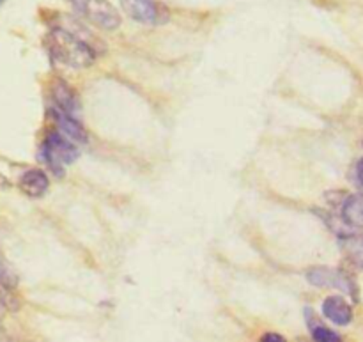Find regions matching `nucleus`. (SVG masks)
<instances>
[{"instance_id": "1", "label": "nucleus", "mask_w": 363, "mask_h": 342, "mask_svg": "<svg viewBox=\"0 0 363 342\" xmlns=\"http://www.w3.org/2000/svg\"><path fill=\"white\" fill-rule=\"evenodd\" d=\"M46 48L53 60L73 70H82L94 62L96 52L80 34L64 27H53L46 35Z\"/></svg>"}, {"instance_id": "2", "label": "nucleus", "mask_w": 363, "mask_h": 342, "mask_svg": "<svg viewBox=\"0 0 363 342\" xmlns=\"http://www.w3.org/2000/svg\"><path fill=\"white\" fill-rule=\"evenodd\" d=\"M84 20L103 31H116L121 25V14L108 0H69Z\"/></svg>"}, {"instance_id": "3", "label": "nucleus", "mask_w": 363, "mask_h": 342, "mask_svg": "<svg viewBox=\"0 0 363 342\" xmlns=\"http://www.w3.org/2000/svg\"><path fill=\"white\" fill-rule=\"evenodd\" d=\"M43 158L48 162L57 176H62V163H73L78 158V149L60 133H52L43 145Z\"/></svg>"}, {"instance_id": "4", "label": "nucleus", "mask_w": 363, "mask_h": 342, "mask_svg": "<svg viewBox=\"0 0 363 342\" xmlns=\"http://www.w3.org/2000/svg\"><path fill=\"white\" fill-rule=\"evenodd\" d=\"M307 279L315 287H332V289L344 291V293H354L353 280L342 270L328 268V266H315V268L308 270Z\"/></svg>"}, {"instance_id": "5", "label": "nucleus", "mask_w": 363, "mask_h": 342, "mask_svg": "<svg viewBox=\"0 0 363 342\" xmlns=\"http://www.w3.org/2000/svg\"><path fill=\"white\" fill-rule=\"evenodd\" d=\"M52 94L53 101H55L57 105V110L66 114V116L73 117V119H77L78 114H80L82 110V105L74 89L69 87L64 80H55V84L52 85Z\"/></svg>"}, {"instance_id": "6", "label": "nucleus", "mask_w": 363, "mask_h": 342, "mask_svg": "<svg viewBox=\"0 0 363 342\" xmlns=\"http://www.w3.org/2000/svg\"><path fill=\"white\" fill-rule=\"evenodd\" d=\"M121 7L131 20L152 25L158 21L160 9L155 0H121Z\"/></svg>"}, {"instance_id": "7", "label": "nucleus", "mask_w": 363, "mask_h": 342, "mask_svg": "<svg viewBox=\"0 0 363 342\" xmlns=\"http://www.w3.org/2000/svg\"><path fill=\"white\" fill-rule=\"evenodd\" d=\"M323 314L332 323L339 326H346L353 321V309L342 297H328L323 302Z\"/></svg>"}, {"instance_id": "8", "label": "nucleus", "mask_w": 363, "mask_h": 342, "mask_svg": "<svg viewBox=\"0 0 363 342\" xmlns=\"http://www.w3.org/2000/svg\"><path fill=\"white\" fill-rule=\"evenodd\" d=\"M48 176L41 169H30L20 177V190L28 197H43L48 192Z\"/></svg>"}, {"instance_id": "9", "label": "nucleus", "mask_w": 363, "mask_h": 342, "mask_svg": "<svg viewBox=\"0 0 363 342\" xmlns=\"http://www.w3.org/2000/svg\"><path fill=\"white\" fill-rule=\"evenodd\" d=\"M340 215L342 220L353 229L363 231V195L353 194L344 199L340 206Z\"/></svg>"}, {"instance_id": "10", "label": "nucleus", "mask_w": 363, "mask_h": 342, "mask_svg": "<svg viewBox=\"0 0 363 342\" xmlns=\"http://www.w3.org/2000/svg\"><path fill=\"white\" fill-rule=\"evenodd\" d=\"M55 121L57 126H59V131H57V133L62 135L64 138L71 140L73 144L74 142H87V133H85V130L82 128V124L78 123L77 119L55 110Z\"/></svg>"}, {"instance_id": "11", "label": "nucleus", "mask_w": 363, "mask_h": 342, "mask_svg": "<svg viewBox=\"0 0 363 342\" xmlns=\"http://www.w3.org/2000/svg\"><path fill=\"white\" fill-rule=\"evenodd\" d=\"M340 245L347 261L363 272V234H346L340 238Z\"/></svg>"}, {"instance_id": "12", "label": "nucleus", "mask_w": 363, "mask_h": 342, "mask_svg": "<svg viewBox=\"0 0 363 342\" xmlns=\"http://www.w3.org/2000/svg\"><path fill=\"white\" fill-rule=\"evenodd\" d=\"M312 337H314L315 342H344L339 333H335L333 330L326 329L323 325L312 326Z\"/></svg>"}, {"instance_id": "13", "label": "nucleus", "mask_w": 363, "mask_h": 342, "mask_svg": "<svg viewBox=\"0 0 363 342\" xmlns=\"http://www.w3.org/2000/svg\"><path fill=\"white\" fill-rule=\"evenodd\" d=\"M353 181H354V184H357V187L360 188L362 194H363V158L358 160V163H357V165H354Z\"/></svg>"}, {"instance_id": "14", "label": "nucleus", "mask_w": 363, "mask_h": 342, "mask_svg": "<svg viewBox=\"0 0 363 342\" xmlns=\"http://www.w3.org/2000/svg\"><path fill=\"white\" fill-rule=\"evenodd\" d=\"M261 342H287L284 339L282 336H279V333H264V336L261 337Z\"/></svg>"}, {"instance_id": "15", "label": "nucleus", "mask_w": 363, "mask_h": 342, "mask_svg": "<svg viewBox=\"0 0 363 342\" xmlns=\"http://www.w3.org/2000/svg\"><path fill=\"white\" fill-rule=\"evenodd\" d=\"M4 2H6V0H0V6H2V4H4Z\"/></svg>"}]
</instances>
